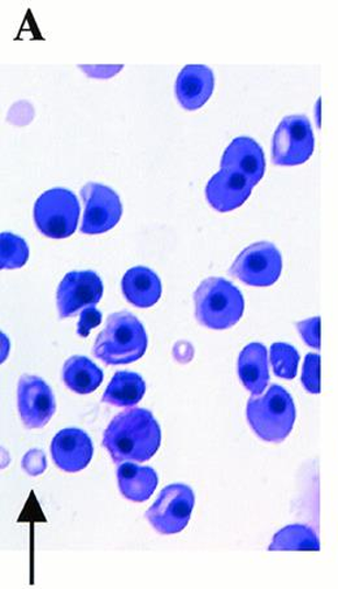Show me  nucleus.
Here are the masks:
<instances>
[{
    "instance_id": "f03ea898",
    "label": "nucleus",
    "mask_w": 338,
    "mask_h": 589,
    "mask_svg": "<svg viewBox=\"0 0 338 589\" xmlns=\"http://www.w3.org/2000/svg\"><path fill=\"white\" fill-rule=\"evenodd\" d=\"M149 340L140 321L129 312L111 314L97 336L94 355L108 366L135 363L146 353Z\"/></svg>"
},
{
    "instance_id": "a878e982",
    "label": "nucleus",
    "mask_w": 338,
    "mask_h": 589,
    "mask_svg": "<svg viewBox=\"0 0 338 589\" xmlns=\"http://www.w3.org/2000/svg\"><path fill=\"white\" fill-rule=\"evenodd\" d=\"M102 322V312L98 311L95 307H88L81 313L79 324H77V334L87 338L93 329L100 326Z\"/></svg>"
},
{
    "instance_id": "6e6552de",
    "label": "nucleus",
    "mask_w": 338,
    "mask_h": 589,
    "mask_svg": "<svg viewBox=\"0 0 338 589\" xmlns=\"http://www.w3.org/2000/svg\"><path fill=\"white\" fill-rule=\"evenodd\" d=\"M315 149V136L306 115L285 116L274 131L272 159L278 166L307 163Z\"/></svg>"
},
{
    "instance_id": "9b49d317",
    "label": "nucleus",
    "mask_w": 338,
    "mask_h": 589,
    "mask_svg": "<svg viewBox=\"0 0 338 589\" xmlns=\"http://www.w3.org/2000/svg\"><path fill=\"white\" fill-rule=\"evenodd\" d=\"M18 404L21 420L30 430H40L50 422L56 410L50 387L37 376H23L19 381Z\"/></svg>"
},
{
    "instance_id": "412c9836",
    "label": "nucleus",
    "mask_w": 338,
    "mask_h": 589,
    "mask_svg": "<svg viewBox=\"0 0 338 589\" xmlns=\"http://www.w3.org/2000/svg\"><path fill=\"white\" fill-rule=\"evenodd\" d=\"M271 552H319L318 535L308 525L292 524L273 536Z\"/></svg>"
},
{
    "instance_id": "f3484780",
    "label": "nucleus",
    "mask_w": 338,
    "mask_h": 589,
    "mask_svg": "<svg viewBox=\"0 0 338 589\" xmlns=\"http://www.w3.org/2000/svg\"><path fill=\"white\" fill-rule=\"evenodd\" d=\"M122 290L132 305L150 308L157 304L161 297V282L151 269L136 266L125 273Z\"/></svg>"
},
{
    "instance_id": "4be33fe9",
    "label": "nucleus",
    "mask_w": 338,
    "mask_h": 589,
    "mask_svg": "<svg viewBox=\"0 0 338 589\" xmlns=\"http://www.w3.org/2000/svg\"><path fill=\"white\" fill-rule=\"evenodd\" d=\"M30 259V247L23 237L11 233L0 234V268L20 269Z\"/></svg>"
},
{
    "instance_id": "9d476101",
    "label": "nucleus",
    "mask_w": 338,
    "mask_h": 589,
    "mask_svg": "<svg viewBox=\"0 0 338 589\" xmlns=\"http://www.w3.org/2000/svg\"><path fill=\"white\" fill-rule=\"evenodd\" d=\"M103 282L95 271H70L61 280L56 293L60 319L72 318L76 312L100 303Z\"/></svg>"
},
{
    "instance_id": "0eeeda50",
    "label": "nucleus",
    "mask_w": 338,
    "mask_h": 589,
    "mask_svg": "<svg viewBox=\"0 0 338 589\" xmlns=\"http://www.w3.org/2000/svg\"><path fill=\"white\" fill-rule=\"evenodd\" d=\"M283 271V256L277 245L259 242L249 245L235 259L229 275L245 285L252 287H270L278 282Z\"/></svg>"
},
{
    "instance_id": "6ab92c4d",
    "label": "nucleus",
    "mask_w": 338,
    "mask_h": 589,
    "mask_svg": "<svg viewBox=\"0 0 338 589\" xmlns=\"http://www.w3.org/2000/svg\"><path fill=\"white\" fill-rule=\"evenodd\" d=\"M63 381L77 394L94 392L103 382V371L89 357L72 356L63 367Z\"/></svg>"
},
{
    "instance_id": "cd10ccee",
    "label": "nucleus",
    "mask_w": 338,
    "mask_h": 589,
    "mask_svg": "<svg viewBox=\"0 0 338 589\" xmlns=\"http://www.w3.org/2000/svg\"><path fill=\"white\" fill-rule=\"evenodd\" d=\"M81 69L90 77H94V79H110V77H114L122 71L123 66H81Z\"/></svg>"
},
{
    "instance_id": "7ed1b4c3",
    "label": "nucleus",
    "mask_w": 338,
    "mask_h": 589,
    "mask_svg": "<svg viewBox=\"0 0 338 589\" xmlns=\"http://www.w3.org/2000/svg\"><path fill=\"white\" fill-rule=\"evenodd\" d=\"M195 318L213 331H225L243 319L245 299L234 284L224 278L204 279L194 293Z\"/></svg>"
},
{
    "instance_id": "4468645a",
    "label": "nucleus",
    "mask_w": 338,
    "mask_h": 589,
    "mask_svg": "<svg viewBox=\"0 0 338 589\" xmlns=\"http://www.w3.org/2000/svg\"><path fill=\"white\" fill-rule=\"evenodd\" d=\"M222 168L241 174L254 186L258 185L266 173L262 146L251 137L241 136L235 138L223 154Z\"/></svg>"
},
{
    "instance_id": "f8f14e48",
    "label": "nucleus",
    "mask_w": 338,
    "mask_h": 589,
    "mask_svg": "<svg viewBox=\"0 0 338 589\" xmlns=\"http://www.w3.org/2000/svg\"><path fill=\"white\" fill-rule=\"evenodd\" d=\"M93 442L81 430H63L53 440L52 455L61 471L76 474L89 466L93 458Z\"/></svg>"
},
{
    "instance_id": "1a4fd4ad",
    "label": "nucleus",
    "mask_w": 338,
    "mask_h": 589,
    "mask_svg": "<svg viewBox=\"0 0 338 589\" xmlns=\"http://www.w3.org/2000/svg\"><path fill=\"white\" fill-rule=\"evenodd\" d=\"M81 198L84 205L82 234L108 233L122 220L123 205L114 189L100 184H88L81 189Z\"/></svg>"
},
{
    "instance_id": "5701e85b",
    "label": "nucleus",
    "mask_w": 338,
    "mask_h": 589,
    "mask_svg": "<svg viewBox=\"0 0 338 589\" xmlns=\"http://www.w3.org/2000/svg\"><path fill=\"white\" fill-rule=\"evenodd\" d=\"M270 354L274 375L283 380H293L297 376L300 354L292 345L283 342L273 343Z\"/></svg>"
},
{
    "instance_id": "a211bd4d",
    "label": "nucleus",
    "mask_w": 338,
    "mask_h": 589,
    "mask_svg": "<svg viewBox=\"0 0 338 589\" xmlns=\"http://www.w3.org/2000/svg\"><path fill=\"white\" fill-rule=\"evenodd\" d=\"M117 481L120 492L126 500L145 502L157 489L159 479L154 468L125 462L117 468Z\"/></svg>"
},
{
    "instance_id": "dca6fc26",
    "label": "nucleus",
    "mask_w": 338,
    "mask_h": 589,
    "mask_svg": "<svg viewBox=\"0 0 338 589\" xmlns=\"http://www.w3.org/2000/svg\"><path fill=\"white\" fill-rule=\"evenodd\" d=\"M238 376L252 396H260L270 382L269 356L262 343H250L238 356Z\"/></svg>"
},
{
    "instance_id": "39448f33",
    "label": "nucleus",
    "mask_w": 338,
    "mask_h": 589,
    "mask_svg": "<svg viewBox=\"0 0 338 589\" xmlns=\"http://www.w3.org/2000/svg\"><path fill=\"white\" fill-rule=\"evenodd\" d=\"M79 219L80 203L69 189L53 188L34 203L35 226L50 240H66L74 235Z\"/></svg>"
},
{
    "instance_id": "423d86ee",
    "label": "nucleus",
    "mask_w": 338,
    "mask_h": 589,
    "mask_svg": "<svg viewBox=\"0 0 338 589\" xmlns=\"http://www.w3.org/2000/svg\"><path fill=\"white\" fill-rule=\"evenodd\" d=\"M195 503L193 489L185 484H172L161 490L158 500L147 510L146 518L161 535L184 531Z\"/></svg>"
},
{
    "instance_id": "ddd939ff",
    "label": "nucleus",
    "mask_w": 338,
    "mask_h": 589,
    "mask_svg": "<svg viewBox=\"0 0 338 589\" xmlns=\"http://www.w3.org/2000/svg\"><path fill=\"white\" fill-rule=\"evenodd\" d=\"M254 185L244 175L230 170H222L209 180L206 199L216 212L228 213L250 198Z\"/></svg>"
},
{
    "instance_id": "aec40b11",
    "label": "nucleus",
    "mask_w": 338,
    "mask_h": 589,
    "mask_svg": "<svg viewBox=\"0 0 338 589\" xmlns=\"http://www.w3.org/2000/svg\"><path fill=\"white\" fill-rule=\"evenodd\" d=\"M146 392L144 378L135 371H117L105 389L102 401L116 407L136 405Z\"/></svg>"
},
{
    "instance_id": "393cba45",
    "label": "nucleus",
    "mask_w": 338,
    "mask_h": 589,
    "mask_svg": "<svg viewBox=\"0 0 338 589\" xmlns=\"http://www.w3.org/2000/svg\"><path fill=\"white\" fill-rule=\"evenodd\" d=\"M298 332L308 347L320 349V318L307 319L298 322Z\"/></svg>"
},
{
    "instance_id": "2eb2a0df",
    "label": "nucleus",
    "mask_w": 338,
    "mask_h": 589,
    "mask_svg": "<svg viewBox=\"0 0 338 589\" xmlns=\"http://www.w3.org/2000/svg\"><path fill=\"white\" fill-rule=\"evenodd\" d=\"M213 69L203 65H188L176 80V97L182 108L194 111L203 108L214 93Z\"/></svg>"
},
{
    "instance_id": "b1692460",
    "label": "nucleus",
    "mask_w": 338,
    "mask_h": 589,
    "mask_svg": "<svg viewBox=\"0 0 338 589\" xmlns=\"http://www.w3.org/2000/svg\"><path fill=\"white\" fill-rule=\"evenodd\" d=\"M302 385L312 394L320 392V355L307 354L301 377Z\"/></svg>"
},
{
    "instance_id": "20e7f679",
    "label": "nucleus",
    "mask_w": 338,
    "mask_h": 589,
    "mask_svg": "<svg viewBox=\"0 0 338 589\" xmlns=\"http://www.w3.org/2000/svg\"><path fill=\"white\" fill-rule=\"evenodd\" d=\"M246 418L260 440L279 444L293 431L297 412L292 396L280 385H272L266 396L249 399Z\"/></svg>"
},
{
    "instance_id": "f257e3e1",
    "label": "nucleus",
    "mask_w": 338,
    "mask_h": 589,
    "mask_svg": "<svg viewBox=\"0 0 338 589\" xmlns=\"http://www.w3.org/2000/svg\"><path fill=\"white\" fill-rule=\"evenodd\" d=\"M102 444L115 463L147 462L159 451L160 426L149 410H126L112 419Z\"/></svg>"
},
{
    "instance_id": "bb28decb",
    "label": "nucleus",
    "mask_w": 338,
    "mask_h": 589,
    "mask_svg": "<svg viewBox=\"0 0 338 589\" xmlns=\"http://www.w3.org/2000/svg\"><path fill=\"white\" fill-rule=\"evenodd\" d=\"M23 467L26 469L30 475H40L45 471L46 468L45 455L40 451H32L26 455L23 462Z\"/></svg>"
}]
</instances>
